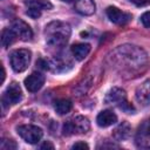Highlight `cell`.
<instances>
[{
	"mask_svg": "<svg viewBox=\"0 0 150 150\" xmlns=\"http://www.w3.org/2000/svg\"><path fill=\"white\" fill-rule=\"evenodd\" d=\"M43 83H45V75H42L39 71H34L25 79V87L30 93H35L40 90Z\"/></svg>",
	"mask_w": 150,
	"mask_h": 150,
	"instance_id": "cell-10",
	"label": "cell"
},
{
	"mask_svg": "<svg viewBox=\"0 0 150 150\" xmlns=\"http://www.w3.org/2000/svg\"><path fill=\"white\" fill-rule=\"evenodd\" d=\"M110 59L115 66L122 71L135 73L141 70L146 64V54L145 52L132 45H123L117 47L110 55Z\"/></svg>",
	"mask_w": 150,
	"mask_h": 150,
	"instance_id": "cell-1",
	"label": "cell"
},
{
	"mask_svg": "<svg viewBox=\"0 0 150 150\" xmlns=\"http://www.w3.org/2000/svg\"><path fill=\"white\" fill-rule=\"evenodd\" d=\"M125 91L123 89H120V88H112L105 96L104 101L105 103H117V104H121L122 102L125 101Z\"/></svg>",
	"mask_w": 150,
	"mask_h": 150,
	"instance_id": "cell-15",
	"label": "cell"
},
{
	"mask_svg": "<svg viewBox=\"0 0 150 150\" xmlns=\"http://www.w3.org/2000/svg\"><path fill=\"white\" fill-rule=\"evenodd\" d=\"M89 52H90L89 43H75L71 46V53L77 61L84 60L86 56L89 54Z\"/></svg>",
	"mask_w": 150,
	"mask_h": 150,
	"instance_id": "cell-16",
	"label": "cell"
},
{
	"mask_svg": "<svg viewBox=\"0 0 150 150\" xmlns=\"http://www.w3.org/2000/svg\"><path fill=\"white\" fill-rule=\"evenodd\" d=\"M75 9L81 15H91L95 13L96 6L94 0H75Z\"/></svg>",
	"mask_w": 150,
	"mask_h": 150,
	"instance_id": "cell-14",
	"label": "cell"
},
{
	"mask_svg": "<svg viewBox=\"0 0 150 150\" xmlns=\"http://www.w3.org/2000/svg\"><path fill=\"white\" fill-rule=\"evenodd\" d=\"M136 144L142 149H150V122L139 127L136 135Z\"/></svg>",
	"mask_w": 150,
	"mask_h": 150,
	"instance_id": "cell-11",
	"label": "cell"
},
{
	"mask_svg": "<svg viewBox=\"0 0 150 150\" xmlns=\"http://www.w3.org/2000/svg\"><path fill=\"white\" fill-rule=\"evenodd\" d=\"M90 129V122L84 116H75L71 120L67 121L63 124V135L70 136V135H80L86 134Z\"/></svg>",
	"mask_w": 150,
	"mask_h": 150,
	"instance_id": "cell-3",
	"label": "cell"
},
{
	"mask_svg": "<svg viewBox=\"0 0 150 150\" xmlns=\"http://www.w3.org/2000/svg\"><path fill=\"white\" fill-rule=\"evenodd\" d=\"M136 101L141 105L150 104V80H145L142 84H139L135 93Z\"/></svg>",
	"mask_w": 150,
	"mask_h": 150,
	"instance_id": "cell-12",
	"label": "cell"
},
{
	"mask_svg": "<svg viewBox=\"0 0 150 150\" xmlns=\"http://www.w3.org/2000/svg\"><path fill=\"white\" fill-rule=\"evenodd\" d=\"M11 28L14 30L15 35L18 36L19 40L22 41H28L33 38V32L32 28L28 26V23H26L25 21H22L21 19H15L12 21Z\"/></svg>",
	"mask_w": 150,
	"mask_h": 150,
	"instance_id": "cell-8",
	"label": "cell"
},
{
	"mask_svg": "<svg viewBox=\"0 0 150 150\" xmlns=\"http://www.w3.org/2000/svg\"><path fill=\"white\" fill-rule=\"evenodd\" d=\"M40 148L41 149H54V145L52 143H49V142H45Z\"/></svg>",
	"mask_w": 150,
	"mask_h": 150,
	"instance_id": "cell-24",
	"label": "cell"
},
{
	"mask_svg": "<svg viewBox=\"0 0 150 150\" xmlns=\"http://www.w3.org/2000/svg\"><path fill=\"white\" fill-rule=\"evenodd\" d=\"M73 149H89V145L84 142H77L73 145Z\"/></svg>",
	"mask_w": 150,
	"mask_h": 150,
	"instance_id": "cell-23",
	"label": "cell"
},
{
	"mask_svg": "<svg viewBox=\"0 0 150 150\" xmlns=\"http://www.w3.org/2000/svg\"><path fill=\"white\" fill-rule=\"evenodd\" d=\"M21 98H22V91L20 86L16 82H12L2 95V103L4 105H12L19 103Z\"/></svg>",
	"mask_w": 150,
	"mask_h": 150,
	"instance_id": "cell-7",
	"label": "cell"
},
{
	"mask_svg": "<svg viewBox=\"0 0 150 150\" xmlns=\"http://www.w3.org/2000/svg\"><path fill=\"white\" fill-rule=\"evenodd\" d=\"M96 122L100 127L107 128V127H110L117 122V116L111 110H103L97 115Z\"/></svg>",
	"mask_w": 150,
	"mask_h": 150,
	"instance_id": "cell-13",
	"label": "cell"
},
{
	"mask_svg": "<svg viewBox=\"0 0 150 150\" xmlns=\"http://www.w3.org/2000/svg\"><path fill=\"white\" fill-rule=\"evenodd\" d=\"M141 21H142V23H143L146 28H150V12L143 13L142 16H141Z\"/></svg>",
	"mask_w": 150,
	"mask_h": 150,
	"instance_id": "cell-21",
	"label": "cell"
},
{
	"mask_svg": "<svg viewBox=\"0 0 150 150\" xmlns=\"http://www.w3.org/2000/svg\"><path fill=\"white\" fill-rule=\"evenodd\" d=\"M25 5L27 6L26 14L32 19H38L42 11L53 8V5L47 0H25Z\"/></svg>",
	"mask_w": 150,
	"mask_h": 150,
	"instance_id": "cell-6",
	"label": "cell"
},
{
	"mask_svg": "<svg viewBox=\"0 0 150 150\" xmlns=\"http://www.w3.org/2000/svg\"><path fill=\"white\" fill-rule=\"evenodd\" d=\"M16 131L19 136L27 143L29 144H35L38 143L43 135V131L41 128L33 125V124H23L16 128Z\"/></svg>",
	"mask_w": 150,
	"mask_h": 150,
	"instance_id": "cell-5",
	"label": "cell"
},
{
	"mask_svg": "<svg viewBox=\"0 0 150 150\" xmlns=\"http://www.w3.org/2000/svg\"><path fill=\"white\" fill-rule=\"evenodd\" d=\"M30 56H32V53L30 50L28 49H15L11 53V66L13 68L14 71L16 73H21V71H25L29 63H30Z\"/></svg>",
	"mask_w": 150,
	"mask_h": 150,
	"instance_id": "cell-4",
	"label": "cell"
},
{
	"mask_svg": "<svg viewBox=\"0 0 150 150\" xmlns=\"http://www.w3.org/2000/svg\"><path fill=\"white\" fill-rule=\"evenodd\" d=\"M134 5L138 6V7H144V6H148L150 5V0H130Z\"/></svg>",
	"mask_w": 150,
	"mask_h": 150,
	"instance_id": "cell-22",
	"label": "cell"
},
{
	"mask_svg": "<svg viewBox=\"0 0 150 150\" xmlns=\"http://www.w3.org/2000/svg\"><path fill=\"white\" fill-rule=\"evenodd\" d=\"M73 108V103L71 101L67 100V98H62L55 102V110L59 115H64L68 114Z\"/></svg>",
	"mask_w": 150,
	"mask_h": 150,
	"instance_id": "cell-19",
	"label": "cell"
},
{
	"mask_svg": "<svg viewBox=\"0 0 150 150\" xmlns=\"http://www.w3.org/2000/svg\"><path fill=\"white\" fill-rule=\"evenodd\" d=\"M15 148H16V144L13 142V139H4L1 142V149L4 150H11Z\"/></svg>",
	"mask_w": 150,
	"mask_h": 150,
	"instance_id": "cell-20",
	"label": "cell"
},
{
	"mask_svg": "<svg viewBox=\"0 0 150 150\" xmlns=\"http://www.w3.org/2000/svg\"><path fill=\"white\" fill-rule=\"evenodd\" d=\"M70 27L62 21H52L46 26L45 36L46 42L50 47H63L70 38Z\"/></svg>",
	"mask_w": 150,
	"mask_h": 150,
	"instance_id": "cell-2",
	"label": "cell"
},
{
	"mask_svg": "<svg viewBox=\"0 0 150 150\" xmlns=\"http://www.w3.org/2000/svg\"><path fill=\"white\" fill-rule=\"evenodd\" d=\"M130 135V125L128 122H122L112 132V136L117 141H123Z\"/></svg>",
	"mask_w": 150,
	"mask_h": 150,
	"instance_id": "cell-17",
	"label": "cell"
},
{
	"mask_svg": "<svg viewBox=\"0 0 150 150\" xmlns=\"http://www.w3.org/2000/svg\"><path fill=\"white\" fill-rule=\"evenodd\" d=\"M105 13H107V16L109 18V20L111 22L120 25V26L127 25L131 20V15L129 13H125V12L118 9L117 7H114V6H109L107 8Z\"/></svg>",
	"mask_w": 150,
	"mask_h": 150,
	"instance_id": "cell-9",
	"label": "cell"
},
{
	"mask_svg": "<svg viewBox=\"0 0 150 150\" xmlns=\"http://www.w3.org/2000/svg\"><path fill=\"white\" fill-rule=\"evenodd\" d=\"M18 40V36L15 35L14 30L8 27V28H5L2 32H1V45L4 48H7L9 47L13 42H15Z\"/></svg>",
	"mask_w": 150,
	"mask_h": 150,
	"instance_id": "cell-18",
	"label": "cell"
},
{
	"mask_svg": "<svg viewBox=\"0 0 150 150\" xmlns=\"http://www.w3.org/2000/svg\"><path fill=\"white\" fill-rule=\"evenodd\" d=\"M61 1H63V2H71V1H74V0H61Z\"/></svg>",
	"mask_w": 150,
	"mask_h": 150,
	"instance_id": "cell-25",
	"label": "cell"
}]
</instances>
